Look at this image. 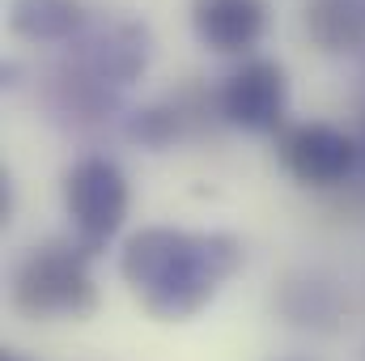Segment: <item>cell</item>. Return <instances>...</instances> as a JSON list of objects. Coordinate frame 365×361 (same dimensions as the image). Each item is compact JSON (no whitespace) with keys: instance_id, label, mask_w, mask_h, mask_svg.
<instances>
[{"instance_id":"9","label":"cell","mask_w":365,"mask_h":361,"mask_svg":"<svg viewBox=\"0 0 365 361\" xmlns=\"http://www.w3.org/2000/svg\"><path fill=\"white\" fill-rule=\"evenodd\" d=\"M302 30L323 56H349L365 47V4L361 0H306Z\"/></svg>"},{"instance_id":"12","label":"cell","mask_w":365,"mask_h":361,"mask_svg":"<svg viewBox=\"0 0 365 361\" xmlns=\"http://www.w3.org/2000/svg\"><path fill=\"white\" fill-rule=\"evenodd\" d=\"M9 213H13V183L9 175H0V221H9Z\"/></svg>"},{"instance_id":"4","label":"cell","mask_w":365,"mask_h":361,"mask_svg":"<svg viewBox=\"0 0 365 361\" xmlns=\"http://www.w3.org/2000/svg\"><path fill=\"white\" fill-rule=\"evenodd\" d=\"M217 115L230 128L276 136L289 115V73L280 60L247 56L217 90Z\"/></svg>"},{"instance_id":"2","label":"cell","mask_w":365,"mask_h":361,"mask_svg":"<svg viewBox=\"0 0 365 361\" xmlns=\"http://www.w3.org/2000/svg\"><path fill=\"white\" fill-rule=\"evenodd\" d=\"M90 251L77 238H47L30 247L9 276V306L21 319H90L98 310V280Z\"/></svg>"},{"instance_id":"10","label":"cell","mask_w":365,"mask_h":361,"mask_svg":"<svg viewBox=\"0 0 365 361\" xmlns=\"http://www.w3.org/2000/svg\"><path fill=\"white\" fill-rule=\"evenodd\" d=\"M280 310L289 323L302 327H327L340 315V298L331 285H323L319 276H289L280 285Z\"/></svg>"},{"instance_id":"7","label":"cell","mask_w":365,"mask_h":361,"mask_svg":"<svg viewBox=\"0 0 365 361\" xmlns=\"http://www.w3.org/2000/svg\"><path fill=\"white\" fill-rule=\"evenodd\" d=\"M268 0H191V34L212 56H251L268 30Z\"/></svg>"},{"instance_id":"6","label":"cell","mask_w":365,"mask_h":361,"mask_svg":"<svg viewBox=\"0 0 365 361\" xmlns=\"http://www.w3.org/2000/svg\"><path fill=\"white\" fill-rule=\"evenodd\" d=\"M153 60V34L140 21H106L77 43V64L110 90L132 86Z\"/></svg>"},{"instance_id":"13","label":"cell","mask_w":365,"mask_h":361,"mask_svg":"<svg viewBox=\"0 0 365 361\" xmlns=\"http://www.w3.org/2000/svg\"><path fill=\"white\" fill-rule=\"evenodd\" d=\"M0 361H21V357H17V353H4V357H0Z\"/></svg>"},{"instance_id":"8","label":"cell","mask_w":365,"mask_h":361,"mask_svg":"<svg viewBox=\"0 0 365 361\" xmlns=\"http://www.w3.org/2000/svg\"><path fill=\"white\" fill-rule=\"evenodd\" d=\"M86 21V0H9V34L26 43H73Z\"/></svg>"},{"instance_id":"1","label":"cell","mask_w":365,"mask_h":361,"mask_svg":"<svg viewBox=\"0 0 365 361\" xmlns=\"http://www.w3.org/2000/svg\"><path fill=\"white\" fill-rule=\"evenodd\" d=\"M242 268V243L225 230L145 225L119 251V276L153 319L179 323L200 315Z\"/></svg>"},{"instance_id":"5","label":"cell","mask_w":365,"mask_h":361,"mask_svg":"<svg viewBox=\"0 0 365 361\" xmlns=\"http://www.w3.org/2000/svg\"><path fill=\"white\" fill-rule=\"evenodd\" d=\"M276 162L302 187H340L357 166V141L323 119L284 123L276 132Z\"/></svg>"},{"instance_id":"11","label":"cell","mask_w":365,"mask_h":361,"mask_svg":"<svg viewBox=\"0 0 365 361\" xmlns=\"http://www.w3.org/2000/svg\"><path fill=\"white\" fill-rule=\"evenodd\" d=\"M182 132H187V115L179 111L175 98L149 102V106H136V111L123 115V136L132 145H140V149H153V153L166 149V145H175Z\"/></svg>"},{"instance_id":"3","label":"cell","mask_w":365,"mask_h":361,"mask_svg":"<svg viewBox=\"0 0 365 361\" xmlns=\"http://www.w3.org/2000/svg\"><path fill=\"white\" fill-rule=\"evenodd\" d=\"M128 208H132V187L115 158L90 153L64 171V213H68L73 238L90 255L106 251V243L123 230Z\"/></svg>"}]
</instances>
